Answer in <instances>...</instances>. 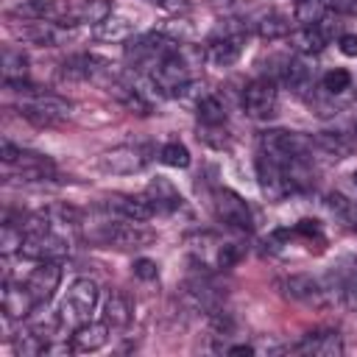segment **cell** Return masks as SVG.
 Wrapping results in <instances>:
<instances>
[{
  "label": "cell",
  "mask_w": 357,
  "mask_h": 357,
  "mask_svg": "<svg viewBox=\"0 0 357 357\" xmlns=\"http://www.w3.org/2000/svg\"><path fill=\"white\" fill-rule=\"evenodd\" d=\"M321 86H324L329 95H343V92L351 86V73H349V70H343V67H335V70L324 73Z\"/></svg>",
  "instance_id": "obj_33"
},
{
  "label": "cell",
  "mask_w": 357,
  "mask_h": 357,
  "mask_svg": "<svg viewBox=\"0 0 357 357\" xmlns=\"http://www.w3.org/2000/svg\"><path fill=\"white\" fill-rule=\"evenodd\" d=\"M312 145H315V151H321L332 159H346L354 151V139L343 131H318V134H312Z\"/></svg>",
  "instance_id": "obj_25"
},
{
  "label": "cell",
  "mask_w": 357,
  "mask_h": 357,
  "mask_svg": "<svg viewBox=\"0 0 357 357\" xmlns=\"http://www.w3.org/2000/svg\"><path fill=\"white\" fill-rule=\"evenodd\" d=\"M92 36L100 42H128L134 36V22H128L126 17H109L98 25H92Z\"/></svg>",
  "instance_id": "obj_27"
},
{
  "label": "cell",
  "mask_w": 357,
  "mask_h": 357,
  "mask_svg": "<svg viewBox=\"0 0 357 357\" xmlns=\"http://www.w3.org/2000/svg\"><path fill=\"white\" fill-rule=\"evenodd\" d=\"M259 151L268 153L271 159H276L279 165H290V162L310 159V153L315 151V145H312V137H307L301 131L268 128V131L259 134Z\"/></svg>",
  "instance_id": "obj_4"
},
{
  "label": "cell",
  "mask_w": 357,
  "mask_h": 357,
  "mask_svg": "<svg viewBox=\"0 0 357 357\" xmlns=\"http://www.w3.org/2000/svg\"><path fill=\"white\" fill-rule=\"evenodd\" d=\"M251 31L262 39H282V36H290L293 31V22L287 14L276 11V8H268V11H259L254 20H251Z\"/></svg>",
  "instance_id": "obj_22"
},
{
  "label": "cell",
  "mask_w": 357,
  "mask_h": 357,
  "mask_svg": "<svg viewBox=\"0 0 357 357\" xmlns=\"http://www.w3.org/2000/svg\"><path fill=\"white\" fill-rule=\"evenodd\" d=\"M245 45V28L240 25H226L223 31H218L215 36H209V42L204 45V59L212 67H231Z\"/></svg>",
  "instance_id": "obj_10"
},
{
  "label": "cell",
  "mask_w": 357,
  "mask_h": 357,
  "mask_svg": "<svg viewBox=\"0 0 357 357\" xmlns=\"http://www.w3.org/2000/svg\"><path fill=\"white\" fill-rule=\"evenodd\" d=\"M145 3H151L162 11H167V14H184L190 8V0H145Z\"/></svg>",
  "instance_id": "obj_37"
},
{
  "label": "cell",
  "mask_w": 357,
  "mask_h": 357,
  "mask_svg": "<svg viewBox=\"0 0 357 357\" xmlns=\"http://www.w3.org/2000/svg\"><path fill=\"white\" fill-rule=\"evenodd\" d=\"M195 114H198V123L204 126H226V117H229L226 103L215 92H201L195 98Z\"/></svg>",
  "instance_id": "obj_26"
},
{
  "label": "cell",
  "mask_w": 357,
  "mask_h": 357,
  "mask_svg": "<svg viewBox=\"0 0 357 357\" xmlns=\"http://www.w3.org/2000/svg\"><path fill=\"white\" fill-rule=\"evenodd\" d=\"M106 212H112L114 218H126V220H137V223H145L151 220L156 212V206L151 204V198L142 192V195H126V192H112L103 198L100 204Z\"/></svg>",
  "instance_id": "obj_14"
},
{
  "label": "cell",
  "mask_w": 357,
  "mask_h": 357,
  "mask_svg": "<svg viewBox=\"0 0 357 357\" xmlns=\"http://www.w3.org/2000/svg\"><path fill=\"white\" fill-rule=\"evenodd\" d=\"M254 170H257V184H259V190H262V195H265L268 201H284L287 195L296 192L287 167L279 165L276 159H271L268 153H262V151L257 153Z\"/></svg>",
  "instance_id": "obj_9"
},
{
  "label": "cell",
  "mask_w": 357,
  "mask_h": 357,
  "mask_svg": "<svg viewBox=\"0 0 357 357\" xmlns=\"http://www.w3.org/2000/svg\"><path fill=\"white\" fill-rule=\"evenodd\" d=\"M59 282H61V262L45 259V262H36V268L28 273L25 287L31 290V296L36 298V304H47L56 296Z\"/></svg>",
  "instance_id": "obj_16"
},
{
  "label": "cell",
  "mask_w": 357,
  "mask_h": 357,
  "mask_svg": "<svg viewBox=\"0 0 357 357\" xmlns=\"http://www.w3.org/2000/svg\"><path fill=\"white\" fill-rule=\"evenodd\" d=\"M112 17V0H84L78 8H73V20L75 25L78 22H86V25H98L103 20Z\"/></svg>",
  "instance_id": "obj_29"
},
{
  "label": "cell",
  "mask_w": 357,
  "mask_h": 357,
  "mask_svg": "<svg viewBox=\"0 0 357 357\" xmlns=\"http://www.w3.org/2000/svg\"><path fill=\"white\" fill-rule=\"evenodd\" d=\"M109 332H112V326L106 321H86L73 329L70 346H73V351H98L109 343Z\"/></svg>",
  "instance_id": "obj_21"
},
{
  "label": "cell",
  "mask_w": 357,
  "mask_h": 357,
  "mask_svg": "<svg viewBox=\"0 0 357 357\" xmlns=\"http://www.w3.org/2000/svg\"><path fill=\"white\" fill-rule=\"evenodd\" d=\"M98 298H100V287H98L92 279H86V276L75 279V282L67 287V296H64V301H61V307H59L61 324L70 326V329L86 324V321H89V312H92L95 304H98Z\"/></svg>",
  "instance_id": "obj_5"
},
{
  "label": "cell",
  "mask_w": 357,
  "mask_h": 357,
  "mask_svg": "<svg viewBox=\"0 0 357 357\" xmlns=\"http://www.w3.org/2000/svg\"><path fill=\"white\" fill-rule=\"evenodd\" d=\"M153 148L145 145V142H126V145H114L109 151L100 153L98 159V167L103 173H112V176H128V173H139L148 167V162L153 159L151 156Z\"/></svg>",
  "instance_id": "obj_8"
},
{
  "label": "cell",
  "mask_w": 357,
  "mask_h": 357,
  "mask_svg": "<svg viewBox=\"0 0 357 357\" xmlns=\"http://www.w3.org/2000/svg\"><path fill=\"white\" fill-rule=\"evenodd\" d=\"M6 89H11L14 95L22 98L17 103V112H20V117H25L33 126H42V128L59 126L73 112V103L67 98H61L56 92H45L39 86L28 84V78H22V81H6Z\"/></svg>",
  "instance_id": "obj_1"
},
{
  "label": "cell",
  "mask_w": 357,
  "mask_h": 357,
  "mask_svg": "<svg viewBox=\"0 0 357 357\" xmlns=\"http://www.w3.org/2000/svg\"><path fill=\"white\" fill-rule=\"evenodd\" d=\"M279 290H282V296H287V298H293V301H298V304L315 307V310L332 307V293H329L326 276L287 273V276L279 279Z\"/></svg>",
  "instance_id": "obj_6"
},
{
  "label": "cell",
  "mask_w": 357,
  "mask_h": 357,
  "mask_svg": "<svg viewBox=\"0 0 357 357\" xmlns=\"http://www.w3.org/2000/svg\"><path fill=\"white\" fill-rule=\"evenodd\" d=\"M226 354H254V346H248V343H237V346H226Z\"/></svg>",
  "instance_id": "obj_40"
},
{
  "label": "cell",
  "mask_w": 357,
  "mask_h": 357,
  "mask_svg": "<svg viewBox=\"0 0 357 357\" xmlns=\"http://www.w3.org/2000/svg\"><path fill=\"white\" fill-rule=\"evenodd\" d=\"M20 153H22V148H20V145H14L8 137L0 142V162H3V165H11V162H14Z\"/></svg>",
  "instance_id": "obj_38"
},
{
  "label": "cell",
  "mask_w": 357,
  "mask_h": 357,
  "mask_svg": "<svg viewBox=\"0 0 357 357\" xmlns=\"http://www.w3.org/2000/svg\"><path fill=\"white\" fill-rule=\"evenodd\" d=\"M326 206L340 223H346L349 229H357V201L346 198L343 192H329L326 195Z\"/></svg>",
  "instance_id": "obj_30"
},
{
  "label": "cell",
  "mask_w": 357,
  "mask_h": 357,
  "mask_svg": "<svg viewBox=\"0 0 357 357\" xmlns=\"http://www.w3.org/2000/svg\"><path fill=\"white\" fill-rule=\"evenodd\" d=\"M134 276L137 279H142V282H151V279H156V262L153 259H148V257H139V259H134Z\"/></svg>",
  "instance_id": "obj_36"
},
{
  "label": "cell",
  "mask_w": 357,
  "mask_h": 357,
  "mask_svg": "<svg viewBox=\"0 0 357 357\" xmlns=\"http://www.w3.org/2000/svg\"><path fill=\"white\" fill-rule=\"evenodd\" d=\"M159 162L167 165V167H187L190 165V151L178 139H170L159 148Z\"/></svg>",
  "instance_id": "obj_31"
},
{
  "label": "cell",
  "mask_w": 357,
  "mask_h": 357,
  "mask_svg": "<svg viewBox=\"0 0 357 357\" xmlns=\"http://www.w3.org/2000/svg\"><path fill=\"white\" fill-rule=\"evenodd\" d=\"M293 351L312 354V357H340L343 354V337L337 329H315V332H307L293 346Z\"/></svg>",
  "instance_id": "obj_19"
},
{
  "label": "cell",
  "mask_w": 357,
  "mask_h": 357,
  "mask_svg": "<svg viewBox=\"0 0 357 357\" xmlns=\"http://www.w3.org/2000/svg\"><path fill=\"white\" fill-rule=\"evenodd\" d=\"M354 3H357V0H354Z\"/></svg>",
  "instance_id": "obj_42"
},
{
  "label": "cell",
  "mask_w": 357,
  "mask_h": 357,
  "mask_svg": "<svg viewBox=\"0 0 357 357\" xmlns=\"http://www.w3.org/2000/svg\"><path fill=\"white\" fill-rule=\"evenodd\" d=\"M351 184H354V187H357V170H354V173H351Z\"/></svg>",
  "instance_id": "obj_41"
},
{
  "label": "cell",
  "mask_w": 357,
  "mask_h": 357,
  "mask_svg": "<svg viewBox=\"0 0 357 357\" xmlns=\"http://www.w3.org/2000/svg\"><path fill=\"white\" fill-rule=\"evenodd\" d=\"M212 212H215V218L223 226H229L237 234L254 231V212H251L248 201L243 195H237L234 190H229V187H215V192H212Z\"/></svg>",
  "instance_id": "obj_7"
},
{
  "label": "cell",
  "mask_w": 357,
  "mask_h": 357,
  "mask_svg": "<svg viewBox=\"0 0 357 357\" xmlns=\"http://www.w3.org/2000/svg\"><path fill=\"white\" fill-rule=\"evenodd\" d=\"M337 47H340L343 56H357V33H340Z\"/></svg>",
  "instance_id": "obj_39"
},
{
  "label": "cell",
  "mask_w": 357,
  "mask_h": 357,
  "mask_svg": "<svg viewBox=\"0 0 357 357\" xmlns=\"http://www.w3.org/2000/svg\"><path fill=\"white\" fill-rule=\"evenodd\" d=\"M84 240L98 248H139L153 240L148 229H142L137 220H98L84 226Z\"/></svg>",
  "instance_id": "obj_2"
},
{
  "label": "cell",
  "mask_w": 357,
  "mask_h": 357,
  "mask_svg": "<svg viewBox=\"0 0 357 357\" xmlns=\"http://www.w3.org/2000/svg\"><path fill=\"white\" fill-rule=\"evenodd\" d=\"M17 36L31 45H39V47H59L70 39V31L61 22L39 17V20H22V25L17 28Z\"/></svg>",
  "instance_id": "obj_15"
},
{
  "label": "cell",
  "mask_w": 357,
  "mask_h": 357,
  "mask_svg": "<svg viewBox=\"0 0 357 357\" xmlns=\"http://www.w3.org/2000/svg\"><path fill=\"white\" fill-rule=\"evenodd\" d=\"M181 45L176 50H170L148 73V78H151V84H153V89H156L159 98H181L192 86V64H190V59H187V53H184Z\"/></svg>",
  "instance_id": "obj_3"
},
{
  "label": "cell",
  "mask_w": 357,
  "mask_h": 357,
  "mask_svg": "<svg viewBox=\"0 0 357 357\" xmlns=\"http://www.w3.org/2000/svg\"><path fill=\"white\" fill-rule=\"evenodd\" d=\"M332 39V28L326 25V20L315 22V25H298L296 31H290V42L298 53L304 56H315L321 53Z\"/></svg>",
  "instance_id": "obj_20"
},
{
  "label": "cell",
  "mask_w": 357,
  "mask_h": 357,
  "mask_svg": "<svg viewBox=\"0 0 357 357\" xmlns=\"http://www.w3.org/2000/svg\"><path fill=\"white\" fill-rule=\"evenodd\" d=\"M282 84L293 92V95H307L312 86H315V61L312 56H293L284 61L282 67Z\"/></svg>",
  "instance_id": "obj_18"
},
{
  "label": "cell",
  "mask_w": 357,
  "mask_h": 357,
  "mask_svg": "<svg viewBox=\"0 0 357 357\" xmlns=\"http://www.w3.org/2000/svg\"><path fill=\"white\" fill-rule=\"evenodd\" d=\"M326 20V3L324 0H298L296 6V22L298 25H315Z\"/></svg>",
  "instance_id": "obj_32"
},
{
  "label": "cell",
  "mask_w": 357,
  "mask_h": 357,
  "mask_svg": "<svg viewBox=\"0 0 357 357\" xmlns=\"http://www.w3.org/2000/svg\"><path fill=\"white\" fill-rule=\"evenodd\" d=\"M145 195L151 198V204L156 206V212H178V209L184 206L181 192L173 187V181H167V178H162V176H156V178L148 184Z\"/></svg>",
  "instance_id": "obj_24"
},
{
  "label": "cell",
  "mask_w": 357,
  "mask_h": 357,
  "mask_svg": "<svg viewBox=\"0 0 357 357\" xmlns=\"http://www.w3.org/2000/svg\"><path fill=\"white\" fill-rule=\"evenodd\" d=\"M28 78V56L20 47L6 45L3 47V84L6 81H22Z\"/></svg>",
  "instance_id": "obj_28"
},
{
  "label": "cell",
  "mask_w": 357,
  "mask_h": 357,
  "mask_svg": "<svg viewBox=\"0 0 357 357\" xmlns=\"http://www.w3.org/2000/svg\"><path fill=\"white\" fill-rule=\"evenodd\" d=\"M198 139L204 145L215 148V151L229 148V131H226V126H204V123H198Z\"/></svg>",
  "instance_id": "obj_34"
},
{
  "label": "cell",
  "mask_w": 357,
  "mask_h": 357,
  "mask_svg": "<svg viewBox=\"0 0 357 357\" xmlns=\"http://www.w3.org/2000/svg\"><path fill=\"white\" fill-rule=\"evenodd\" d=\"M326 284L332 293V304L357 310V257H343L326 273Z\"/></svg>",
  "instance_id": "obj_11"
},
{
  "label": "cell",
  "mask_w": 357,
  "mask_h": 357,
  "mask_svg": "<svg viewBox=\"0 0 357 357\" xmlns=\"http://www.w3.org/2000/svg\"><path fill=\"white\" fill-rule=\"evenodd\" d=\"M276 103H279V89H276V81L262 75V78H254L245 84L243 89V112L254 120H265L276 112Z\"/></svg>",
  "instance_id": "obj_13"
},
{
  "label": "cell",
  "mask_w": 357,
  "mask_h": 357,
  "mask_svg": "<svg viewBox=\"0 0 357 357\" xmlns=\"http://www.w3.org/2000/svg\"><path fill=\"white\" fill-rule=\"evenodd\" d=\"M293 234H298V237H304V240H318V243H324V231H321V223L318 220H298L296 226H293Z\"/></svg>",
  "instance_id": "obj_35"
},
{
  "label": "cell",
  "mask_w": 357,
  "mask_h": 357,
  "mask_svg": "<svg viewBox=\"0 0 357 357\" xmlns=\"http://www.w3.org/2000/svg\"><path fill=\"white\" fill-rule=\"evenodd\" d=\"M134 315V304H131V296L123 293V290H109L106 298H103V321L112 326V329H123L128 326Z\"/></svg>",
  "instance_id": "obj_23"
},
{
  "label": "cell",
  "mask_w": 357,
  "mask_h": 357,
  "mask_svg": "<svg viewBox=\"0 0 357 357\" xmlns=\"http://www.w3.org/2000/svg\"><path fill=\"white\" fill-rule=\"evenodd\" d=\"M0 304H3V315L8 321H25L31 318L33 307H36V298L31 296V290L20 282H11L8 276H3V290H0Z\"/></svg>",
  "instance_id": "obj_17"
},
{
  "label": "cell",
  "mask_w": 357,
  "mask_h": 357,
  "mask_svg": "<svg viewBox=\"0 0 357 357\" xmlns=\"http://www.w3.org/2000/svg\"><path fill=\"white\" fill-rule=\"evenodd\" d=\"M6 178L22 181V184H39V181H53L56 178V165L45 153L22 151L11 165H3Z\"/></svg>",
  "instance_id": "obj_12"
}]
</instances>
